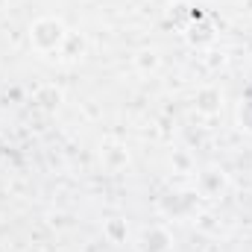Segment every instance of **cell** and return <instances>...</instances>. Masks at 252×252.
<instances>
[{
	"mask_svg": "<svg viewBox=\"0 0 252 252\" xmlns=\"http://www.w3.org/2000/svg\"><path fill=\"white\" fill-rule=\"evenodd\" d=\"M67 27H64L62 18H56V15H41V18H35L32 24H30V30H27V35H30V44H32V50L35 53H59L64 44V38H67Z\"/></svg>",
	"mask_w": 252,
	"mask_h": 252,
	"instance_id": "obj_1",
	"label": "cell"
},
{
	"mask_svg": "<svg viewBox=\"0 0 252 252\" xmlns=\"http://www.w3.org/2000/svg\"><path fill=\"white\" fill-rule=\"evenodd\" d=\"M229 190V173L223 167H205L196 176V193L205 199H223Z\"/></svg>",
	"mask_w": 252,
	"mask_h": 252,
	"instance_id": "obj_2",
	"label": "cell"
},
{
	"mask_svg": "<svg viewBox=\"0 0 252 252\" xmlns=\"http://www.w3.org/2000/svg\"><path fill=\"white\" fill-rule=\"evenodd\" d=\"M223 88L220 85H214V82H208V85H202V88H196V94H193V109L202 115V118H214V115H220L223 112Z\"/></svg>",
	"mask_w": 252,
	"mask_h": 252,
	"instance_id": "obj_3",
	"label": "cell"
},
{
	"mask_svg": "<svg viewBox=\"0 0 252 252\" xmlns=\"http://www.w3.org/2000/svg\"><path fill=\"white\" fill-rule=\"evenodd\" d=\"M214 38H217V32H214L211 21L193 12V15H190L188 30H185V41H188L190 47H196V50H205V47L214 44Z\"/></svg>",
	"mask_w": 252,
	"mask_h": 252,
	"instance_id": "obj_4",
	"label": "cell"
},
{
	"mask_svg": "<svg viewBox=\"0 0 252 252\" xmlns=\"http://www.w3.org/2000/svg\"><path fill=\"white\" fill-rule=\"evenodd\" d=\"M141 252H173V235L164 226H147L138 241Z\"/></svg>",
	"mask_w": 252,
	"mask_h": 252,
	"instance_id": "obj_5",
	"label": "cell"
},
{
	"mask_svg": "<svg viewBox=\"0 0 252 252\" xmlns=\"http://www.w3.org/2000/svg\"><path fill=\"white\" fill-rule=\"evenodd\" d=\"M100 161H103V167L109 173H121V170L129 167V150H126L124 144H118V141H109L100 150Z\"/></svg>",
	"mask_w": 252,
	"mask_h": 252,
	"instance_id": "obj_6",
	"label": "cell"
},
{
	"mask_svg": "<svg viewBox=\"0 0 252 252\" xmlns=\"http://www.w3.org/2000/svg\"><path fill=\"white\" fill-rule=\"evenodd\" d=\"M32 103H35L41 112L53 115V112H59V106L64 103V94H62V88H56L53 82H44V85H38V88H35Z\"/></svg>",
	"mask_w": 252,
	"mask_h": 252,
	"instance_id": "obj_7",
	"label": "cell"
},
{
	"mask_svg": "<svg viewBox=\"0 0 252 252\" xmlns=\"http://www.w3.org/2000/svg\"><path fill=\"white\" fill-rule=\"evenodd\" d=\"M132 64H135V70H138V73L150 76V73H156V70L161 67V53H158L156 47H141V50H135Z\"/></svg>",
	"mask_w": 252,
	"mask_h": 252,
	"instance_id": "obj_8",
	"label": "cell"
},
{
	"mask_svg": "<svg viewBox=\"0 0 252 252\" xmlns=\"http://www.w3.org/2000/svg\"><path fill=\"white\" fill-rule=\"evenodd\" d=\"M62 59H82L85 56V38L79 35V32H67V38H64V44H62Z\"/></svg>",
	"mask_w": 252,
	"mask_h": 252,
	"instance_id": "obj_9",
	"label": "cell"
},
{
	"mask_svg": "<svg viewBox=\"0 0 252 252\" xmlns=\"http://www.w3.org/2000/svg\"><path fill=\"white\" fill-rule=\"evenodd\" d=\"M103 235L109 238V244H126V220H121V217H112V220H106V226H103Z\"/></svg>",
	"mask_w": 252,
	"mask_h": 252,
	"instance_id": "obj_10",
	"label": "cell"
},
{
	"mask_svg": "<svg viewBox=\"0 0 252 252\" xmlns=\"http://www.w3.org/2000/svg\"><path fill=\"white\" fill-rule=\"evenodd\" d=\"M238 129L252 135V97H247L241 106H238Z\"/></svg>",
	"mask_w": 252,
	"mask_h": 252,
	"instance_id": "obj_11",
	"label": "cell"
},
{
	"mask_svg": "<svg viewBox=\"0 0 252 252\" xmlns=\"http://www.w3.org/2000/svg\"><path fill=\"white\" fill-rule=\"evenodd\" d=\"M193 196H196V193H176L173 202L167 205V211H170V214H182L188 205H193Z\"/></svg>",
	"mask_w": 252,
	"mask_h": 252,
	"instance_id": "obj_12",
	"label": "cell"
},
{
	"mask_svg": "<svg viewBox=\"0 0 252 252\" xmlns=\"http://www.w3.org/2000/svg\"><path fill=\"white\" fill-rule=\"evenodd\" d=\"M173 164H176V167H190V161H188L185 153H173Z\"/></svg>",
	"mask_w": 252,
	"mask_h": 252,
	"instance_id": "obj_13",
	"label": "cell"
},
{
	"mask_svg": "<svg viewBox=\"0 0 252 252\" xmlns=\"http://www.w3.org/2000/svg\"><path fill=\"white\" fill-rule=\"evenodd\" d=\"M6 12H9V0H0V21L6 18Z\"/></svg>",
	"mask_w": 252,
	"mask_h": 252,
	"instance_id": "obj_14",
	"label": "cell"
},
{
	"mask_svg": "<svg viewBox=\"0 0 252 252\" xmlns=\"http://www.w3.org/2000/svg\"><path fill=\"white\" fill-rule=\"evenodd\" d=\"M3 156H6V144H3V138H0V161H3Z\"/></svg>",
	"mask_w": 252,
	"mask_h": 252,
	"instance_id": "obj_15",
	"label": "cell"
}]
</instances>
